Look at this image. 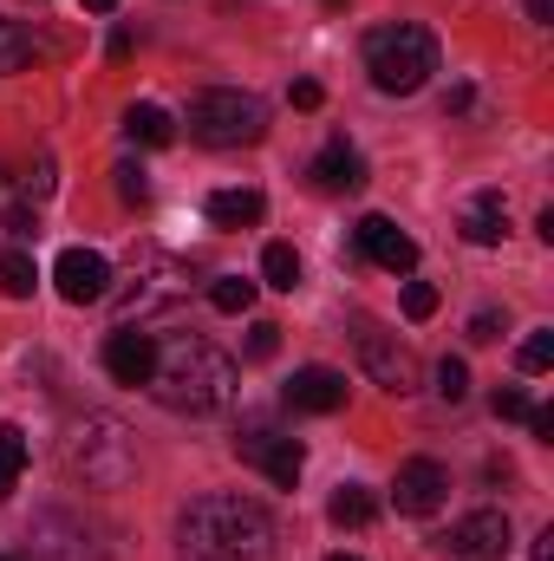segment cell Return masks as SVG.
I'll return each mask as SVG.
<instances>
[{
  "label": "cell",
  "mask_w": 554,
  "mask_h": 561,
  "mask_svg": "<svg viewBox=\"0 0 554 561\" xmlns=\"http://www.w3.org/2000/svg\"><path fill=\"white\" fill-rule=\"evenodd\" d=\"M443 549H450L457 561H509L516 556V529H509L503 510H470V516L450 523Z\"/></svg>",
  "instance_id": "cell-7"
},
{
  "label": "cell",
  "mask_w": 554,
  "mask_h": 561,
  "mask_svg": "<svg viewBox=\"0 0 554 561\" xmlns=\"http://www.w3.org/2000/svg\"><path fill=\"white\" fill-rule=\"evenodd\" d=\"M366 72H372L379 92L412 99V92L430 85V72H437V39L424 26H412V20L379 26V33H366Z\"/></svg>",
  "instance_id": "cell-4"
},
{
  "label": "cell",
  "mask_w": 554,
  "mask_h": 561,
  "mask_svg": "<svg viewBox=\"0 0 554 561\" xmlns=\"http://www.w3.org/2000/svg\"><path fill=\"white\" fill-rule=\"evenodd\" d=\"M85 13H118V0H79Z\"/></svg>",
  "instance_id": "cell-36"
},
{
  "label": "cell",
  "mask_w": 554,
  "mask_h": 561,
  "mask_svg": "<svg viewBox=\"0 0 554 561\" xmlns=\"http://www.w3.org/2000/svg\"><path fill=\"white\" fill-rule=\"evenodd\" d=\"M437 399L443 405H463L470 399V366L463 359H437Z\"/></svg>",
  "instance_id": "cell-25"
},
{
  "label": "cell",
  "mask_w": 554,
  "mask_h": 561,
  "mask_svg": "<svg viewBox=\"0 0 554 561\" xmlns=\"http://www.w3.org/2000/svg\"><path fill=\"white\" fill-rule=\"evenodd\" d=\"M46 196H53V157H39L26 176V203H46Z\"/></svg>",
  "instance_id": "cell-31"
},
{
  "label": "cell",
  "mask_w": 554,
  "mask_h": 561,
  "mask_svg": "<svg viewBox=\"0 0 554 561\" xmlns=\"http://www.w3.org/2000/svg\"><path fill=\"white\" fill-rule=\"evenodd\" d=\"M189 138L209 150H242V144L268 138V105L242 85H209L189 99Z\"/></svg>",
  "instance_id": "cell-5"
},
{
  "label": "cell",
  "mask_w": 554,
  "mask_h": 561,
  "mask_svg": "<svg viewBox=\"0 0 554 561\" xmlns=\"http://www.w3.org/2000/svg\"><path fill=\"white\" fill-rule=\"evenodd\" d=\"M66 470L92 490H125L138 477V437L131 424L112 419V412H92L66 431Z\"/></svg>",
  "instance_id": "cell-3"
},
{
  "label": "cell",
  "mask_w": 554,
  "mask_h": 561,
  "mask_svg": "<svg viewBox=\"0 0 554 561\" xmlns=\"http://www.w3.org/2000/svg\"><path fill=\"white\" fill-rule=\"evenodd\" d=\"M235 450H242V463H255V470H262L268 483H280V490H293L300 470H307V450H300L293 437H280V431H242Z\"/></svg>",
  "instance_id": "cell-9"
},
{
  "label": "cell",
  "mask_w": 554,
  "mask_h": 561,
  "mask_svg": "<svg viewBox=\"0 0 554 561\" xmlns=\"http://www.w3.org/2000/svg\"><path fill=\"white\" fill-rule=\"evenodd\" d=\"M320 7H333V13H339V7H346V0H320Z\"/></svg>",
  "instance_id": "cell-37"
},
{
  "label": "cell",
  "mask_w": 554,
  "mask_h": 561,
  "mask_svg": "<svg viewBox=\"0 0 554 561\" xmlns=\"http://www.w3.org/2000/svg\"><path fill=\"white\" fill-rule=\"evenodd\" d=\"M287 99H293V105H300V112H313V105H320V85H313V79H300V85H293V92H287Z\"/></svg>",
  "instance_id": "cell-33"
},
{
  "label": "cell",
  "mask_w": 554,
  "mask_h": 561,
  "mask_svg": "<svg viewBox=\"0 0 554 561\" xmlns=\"http://www.w3.org/2000/svg\"><path fill=\"white\" fill-rule=\"evenodd\" d=\"M313 190H326V196H353V190H366V157L353 150L346 138H333L320 157H313Z\"/></svg>",
  "instance_id": "cell-14"
},
{
  "label": "cell",
  "mask_w": 554,
  "mask_h": 561,
  "mask_svg": "<svg viewBox=\"0 0 554 561\" xmlns=\"http://www.w3.org/2000/svg\"><path fill=\"white\" fill-rule=\"evenodd\" d=\"M280 353V327L275 320H255V327H249V359H275Z\"/></svg>",
  "instance_id": "cell-29"
},
{
  "label": "cell",
  "mask_w": 554,
  "mask_h": 561,
  "mask_svg": "<svg viewBox=\"0 0 554 561\" xmlns=\"http://www.w3.org/2000/svg\"><path fill=\"white\" fill-rule=\"evenodd\" d=\"M326 516H333L339 529H366V523L379 516V503H372V490H359V483H346V490H333V503H326Z\"/></svg>",
  "instance_id": "cell-19"
},
{
  "label": "cell",
  "mask_w": 554,
  "mask_h": 561,
  "mask_svg": "<svg viewBox=\"0 0 554 561\" xmlns=\"http://www.w3.org/2000/svg\"><path fill=\"white\" fill-rule=\"evenodd\" d=\"M33 53H39V39H33L26 26L0 20V72H20V66H33Z\"/></svg>",
  "instance_id": "cell-24"
},
{
  "label": "cell",
  "mask_w": 554,
  "mask_h": 561,
  "mask_svg": "<svg viewBox=\"0 0 554 561\" xmlns=\"http://www.w3.org/2000/svg\"><path fill=\"white\" fill-rule=\"evenodd\" d=\"M112 176H118V203H150V176H143V163H118Z\"/></svg>",
  "instance_id": "cell-27"
},
{
  "label": "cell",
  "mask_w": 554,
  "mask_h": 561,
  "mask_svg": "<svg viewBox=\"0 0 554 561\" xmlns=\"http://www.w3.org/2000/svg\"><path fill=\"white\" fill-rule=\"evenodd\" d=\"M20 470H26V431L20 424H0V496H13Z\"/></svg>",
  "instance_id": "cell-20"
},
{
  "label": "cell",
  "mask_w": 554,
  "mask_h": 561,
  "mask_svg": "<svg viewBox=\"0 0 554 561\" xmlns=\"http://www.w3.org/2000/svg\"><path fill=\"white\" fill-rule=\"evenodd\" d=\"M262 280L280 287V294H293V287H300V255H293L287 242H268V249H262Z\"/></svg>",
  "instance_id": "cell-21"
},
{
  "label": "cell",
  "mask_w": 554,
  "mask_h": 561,
  "mask_svg": "<svg viewBox=\"0 0 554 561\" xmlns=\"http://www.w3.org/2000/svg\"><path fill=\"white\" fill-rule=\"evenodd\" d=\"M489 405H496V419H509V424H529V412H535V405H529V392H522V386H503V392H496V399H489Z\"/></svg>",
  "instance_id": "cell-28"
},
{
  "label": "cell",
  "mask_w": 554,
  "mask_h": 561,
  "mask_svg": "<svg viewBox=\"0 0 554 561\" xmlns=\"http://www.w3.org/2000/svg\"><path fill=\"white\" fill-rule=\"evenodd\" d=\"M359 366H366V379L372 386H385L392 399H405V392H417V353L412 346H399L392 333H359Z\"/></svg>",
  "instance_id": "cell-8"
},
{
  "label": "cell",
  "mask_w": 554,
  "mask_h": 561,
  "mask_svg": "<svg viewBox=\"0 0 554 561\" xmlns=\"http://www.w3.org/2000/svg\"><path fill=\"white\" fill-rule=\"evenodd\" d=\"M176 549H183V561H268L275 523L249 496H196L176 516Z\"/></svg>",
  "instance_id": "cell-1"
},
{
  "label": "cell",
  "mask_w": 554,
  "mask_h": 561,
  "mask_svg": "<svg viewBox=\"0 0 554 561\" xmlns=\"http://www.w3.org/2000/svg\"><path fill=\"white\" fill-rule=\"evenodd\" d=\"M280 405H287V412H313V419H326V412L346 405V373H333V366H300V373L280 386Z\"/></svg>",
  "instance_id": "cell-13"
},
{
  "label": "cell",
  "mask_w": 554,
  "mask_h": 561,
  "mask_svg": "<svg viewBox=\"0 0 554 561\" xmlns=\"http://www.w3.org/2000/svg\"><path fill=\"white\" fill-rule=\"evenodd\" d=\"M0 561H20V556H0Z\"/></svg>",
  "instance_id": "cell-39"
},
{
  "label": "cell",
  "mask_w": 554,
  "mask_h": 561,
  "mask_svg": "<svg viewBox=\"0 0 554 561\" xmlns=\"http://www.w3.org/2000/svg\"><path fill=\"white\" fill-rule=\"evenodd\" d=\"M430 313H437V287L430 280H412L405 287V320H430Z\"/></svg>",
  "instance_id": "cell-30"
},
{
  "label": "cell",
  "mask_w": 554,
  "mask_h": 561,
  "mask_svg": "<svg viewBox=\"0 0 554 561\" xmlns=\"http://www.w3.org/2000/svg\"><path fill=\"white\" fill-rule=\"evenodd\" d=\"M105 373L118 379V386H150V373H157V340L150 333H112L105 340Z\"/></svg>",
  "instance_id": "cell-15"
},
{
  "label": "cell",
  "mask_w": 554,
  "mask_h": 561,
  "mask_svg": "<svg viewBox=\"0 0 554 561\" xmlns=\"http://www.w3.org/2000/svg\"><path fill=\"white\" fill-rule=\"evenodd\" d=\"M549 366H554V327H535L522 340V373H549Z\"/></svg>",
  "instance_id": "cell-26"
},
{
  "label": "cell",
  "mask_w": 554,
  "mask_h": 561,
  "mask_svg": "<svg viewBox=\"0 0 554 561\" xmlns=\"http://www.w3.org/2000/svg\"><path fill=\"white\" fill-rule=\"evenodd\" d=\"M268 216V196L262 190H216L209 196V222L216 229H255Z\"/></svg>",
  "instance_id": "cell-16"
},
{
  "label": "cell",
  "mask_w": 554,
  "mask_h": 561,
  "mask_svg": "<svg viewBox=\"0 0 554 561\" xmlns=\"http://www.w3.org/2000/svg\"><path fill=\"white\" fill-rule=\"evenodd\" d=\"M353 236H359V255H366L372 268H385V275H412L417 268V242L392 222V216H366Z\"/></svg>",
  "instance_id": "cell-12"
},
{
  "label": "cell",
  "mask_w": 554,
  "mask_h": 561,
  "mask_svg": "<svg viewBox=\"0 0 554 561\" xmlns=\"http://www.w3.org/2000/svg\"><path fill=\"white\" fill-rule=\"evenodd\" d=\"M326 561H359V556H326Z\"/></svg>",
  "instance_id": "cell-38"
},
{
  "label": "cell",
  "mask_w": 554,
  "mask_h": 561,
  "mask_svg": "<svg viewBox=\"0 0 554 561\" xmlns=\"http://www.w3.org/2000/svg\"><path fill=\"white\" fill-rule=\"evenodd\" d=\"M209 307H216V313H249V307H255V280L216 275L209 280Z\"/></svg>",
  "instance_id": "cell-22"
},
{
  "label": "cell",
  "mask_w": 554,
  "mask_h": 561,
  "mask_svg": "<svg viewBox=\"0 0 554 561\" xmlns=\"http://www.w3.org/2000/svg\"><path fill=\"white\" fill-rule=\"evenodd\" d=\"M235 386H242V366L222 346H209V340H170V346H157V373H150L157 405L209 419V412H222L235 399Z\"/></svg>",
  "instance_id": "cell-2"
},
{
  "label": "cell",
  "mask_w": 554,
  "mask_h": 561,
  "mask_svg": "<svg viewBox=\"0 0 554 561\" xmlns=\"http://www.w3.org/2000/svg\"><path fill=\"white\" fill-rule=\"evenodd\" d=\"M503 216H509L503 190H483V196H476V209L463 216V242H476V249H496V242H503Z\"/></svg>",
  "instance_id": "cell-17"
},
{
  "label": "cell",
  "mask_w": 554,
  "mask_h": 561,
  "mask_svg": "<svg viewBox=\"0 0 554 561\" xmlns=\"http://www.w3.org/2000/svg\"><path fill=\"white\" fill-rule=\"evenodd\" d=\"M125 138L163 150V144L176 138V125H170V112H163V105H131V112H125Z\"/></svg>",
  "instance_id": "cell-18"
},
{
  "label": "cell",
  "mask_w": 554,
  "mask_h": 561,
  "mask_svg": "<svg viewBox=\"0 0 554 561\" xmlns=\"http://www.w3.org/2000/svg\"><path fill=\"white\" fill-rule=\"evenodd\" d=\"M33 280H39V268H33V255H26V249L0 255V294H7V300H26V294H33Z\"/></svg>",
  "instance_id": "cell-23"
},
{
  "label": "cell",
  "mask_w": 554,
  "mask_h": 561,
  "mask_svg": "<svg viewBox=\"0 0 554 561\" xmlns=\"http://www.w3.org/2000/svg\"><path fill=\"white\" fill-rule=\"evenodd\" d=\"M529 431L535 437H554V412H529Z\"/></svg>",
  "instance_id": "cell-34"
},
{
  "label": "cell",
  "mask_w": 554,
  "mask_h": 561,
  "mask_svg": "<svg viewBox=\"0 0 554 561\" xmlns=\"http://www.w3.org/2000/svg\"><path fill=\"white\" fill-rule=\"evenodd\" d=\"M535 561H554V529H542V536H535Z\"/></svg>",
  "instance_id": "cell-35"
},
{
  "label": "cell",
  "mask_w": 554,
  "mask_h": 561,
  "mask_svg": "<svg viewBox=\"0 0 554 561\" xmlns=\"http://www.w3.org/2000/svg\"><path fill=\"white\" fill-rule=\"evenodd\" d=\"M443 496H450V470H443L437 457H412V463H399V483H392L399 516H437Z\"/></svg>",
  "instance_id": "cell-10"
},
{
  "label": "cell",
  "mask_w": 554,
  "mask_h": 561,
  "mask_svg": "<svg viewBox=\"0 0 554 561\" xmlns=\"http://www.w3.org/2000/svg\"><path fill=\"white\" fill-rule=\"evenodd\" d=\"M183 294H189V262H183V255H170V249H157V242H143V249H131L125 287H112L105 300L118 307V320H143V313L176 307Z\"/></svg>",
  "instance_id": "cell-6"
},
{
  "label": "cell",
  "mask_w": 554,
  "mask_h": 561,
  "mask_svg": "<svg viewBox=\"0 0 554 561\" xmlns=\"http://www.w3.org/2000/svg\"><path fill=\"white\" fill-rule=\"evenodd\" d=\"M53 287H59L72 307H92V300L112 294V262H105L99 249H66V255L53 262Z\"/></svg>",
  "instance_id": "cell-11"
},
{
  "label": "cell",
  "mask_w": 554,
  "mask_h": 561,
  "mask_svg": "<svg viewBox=\"0 0 554 561\" xmlns=\"http://www.w3.org/2000/svg\"><path fill=\"white\" fill-rule=\"evenodd\" d=\"M470 340H476V346L503 340V313H476V320H470Z\"/></svg>",
  "instance_id": "cell-32"
}]
</instances>
